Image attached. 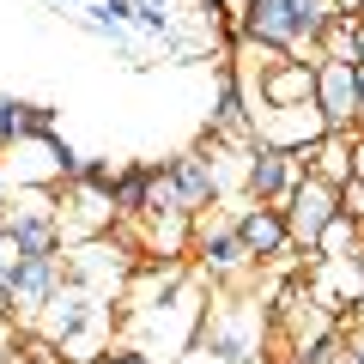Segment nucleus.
Wrapping results in <instances>:
<instances>
[{"mask_svg": "<svg viewBox=\"0 0 364 364\" xmlns=\"http://www.w3.org/2000/svg\"><path fill=\"white\" fill-rule=\"evenodd\" d=\"M340 213V188L322 176H304L286 200V225H291V249L304 255V267H322L316 261V243H322V225Z\"/></svg>", "mask_w": 364, "mask_h": 364, "instance_id": "obj_2", "label": "nucleus"}, {"mask_svg": "<svg viewBox=\"0 0 364 364\" xmlns=\"http://www.w3.org/2000/svg\"><path fill=\"white\" fill-rule=\"evenodd\" d=\"M304 152V164H310V176H322V182H352V134H334L328 128L322 140H310V146H298Z\"/></svg>", "mask_w": 364, "mask_h": 364, "instance_id": "obj_10", "label": "nucleus"}, {"mask_svg": "<svg viewBox=\"0 0 364 364\" xmlns=\"http://www.w3.org/2000/svg\"><path fill=\"white\" fill-rule=\"evenodd\" d=\"M352 176L364 182V128H352Z\"/></svg>", "mask_w": 364, "mask_h": 364, "instance_id": "obj_20", "label": "nucleus"}, {"mask_svg": "<svg viewBox=\"0 0 364 364\" xmlns=\"http://www.w3.org/2000/svg\"><path fill=\"white\" fill-rule=\"evenodd\" d=\"M316 61H358V18L340 13L334 25L316 37Z\"/></svg>", "mask_w": 364, "mask_h": 364, "instance_id": "obj_12", "label": "nucleus"}, {"mask_svg": "<svg viewBox=\"0 0 364 364\" xmlns=\"http://www.w3.org/2000/svg\"><path fill=\"white\" fill-rule=\"evenodd\" d=\"M170 164V182H176V200H182V213H213L219 207V170H213V152L207 146H195V152H176V158H164Z\"/></svg>", "mask_w": 364, "mask_h": 364, "instance_id": "obj_8", "label": "nucleus"}, {"mask_svg": "<svg viewBox=\"0 0 364 364\" xmlns=\"http://www.w3.org/2000/svg\"><path fill=\"white\" fill-rule=\"evenodd\" d=\"M109 200H116L122 219H146V200H152V164H122Z\"/></svg>", "mask_w": 364, "mask_h": 364, "instance_id": "obj_11", "label": "nucleus"}, {"mask_svg": "<svg viewBox=\"0 0 364 364\" xmlns=\"http://www.w3.org/2000/svg\"><path fill=\"white\" fill-rule=\"evenodd\" d=\"M249 37H267L279 49H298L304 55V25L291 13V0H249Z\"/></svg>", "mask_w": 364, "mask_h": 364, "instance_id": "obj_9", "label": "nucleus"}, {"mask_svg": "<svg viewBox=\"0 0 364 364\" xmlns=\"http://www.w3.org/2000/svg\"><path fill=\"white\" fill-rule=\"evenodd\" d=\"M358 61H364V18H358Z\"/></svg>", "mask_w": 364, "mask_h": 364, "instance_id": "obj_21", "label": "nucleus"}, {"mask_svg": "<svg viewBox=\"0 0 364 364\" xmlns=\"http://www.w3.org/2000/svg\"><path fill=\"white\" fill-rule=\"evenodd\" d=\"M91 364H158V358H152V352H140V346H104Z\"/></svg>", "mask_w": 364, "mask_h": 364, "instance_id": "obj_17", "label": "nucleus"}, {"mask_svg": "<svg viewBox=\"0 0 364 364\" xmlns=\"http://www.w3.org/2000/svg\"><path fill=\"white\" fill-rule=\"evenodd\" d=\"M116 176H122V164H109V158H79V176L73 182H85V188H116Z\"/></svg>", "mask_w": 364, "mask_h": 364, "instance_id": "obj_16", "label": "nucleus"}, {"mask_svg": "<svg viewBox=\"0 0 364 364\" xmlns=\"http://www.w3.org/2000/svg\"><path fill=\"white\" fill-rule=\"evenodd\" d=\"M340 334H346V340H352V352L364 358V316H358V310H346V316H340Z\"/></svg>", "mask_w": 364, "mask_h": 364, "instance_id": "obj_19", "label": "nucleus"}, {"mask_svg": "<svg viewBox=\"0 0 364 364\" xmlns=\"http://www.w3.org/2000/svg\"><path fill=\"white\" fill-rule=\"evenodd\" d=\"M358 237H364V225H358V219H346V213H334V219L322 225L316 261H340V255H352V249H358Z\"/></svg>", "mask_w": 364, "mask_h": 364, "instance_id": "obj_13", "label": "nucleus"}, {"mask_svg": "<svg viewBox=\"0 0 364 364\" xmlns=\"http://www.w3.org/2000/svg\"><path fill=\"white\" fill-rule=\"evenodd\" d=\"M310 176V164H304V152H286V146H267L255 140L243 152V195L249 200H273V207H286L291 188Z\"/></svg>", "mask_w": 364, "mask_h": 364, "instance_id": "obj_1", "label": "nucleus"}, {"mask_svg": "<svg viewBox=\"0 0 364 364\" xmlns=\"http://www.w3.org/2000/svg\"><path fill=\"white\" fill-rule=\"evenodd\" d=\"M25 134H37V104H25V97H13V91H0V146L25 140Z\"/></svg>", "mask_w": 364, "mask_h": 364, "instance_id": "obj_14", "label": "nucleus"}, {"mask_svg": "<svg viewBox=\"0 0 364 364\" xmlns=\"http://www.w3.org/2000/svg\"><path fill=\"white\" fill-rule=\"evenodd\" d=\"M195 261L207 267V279H231V273L255 267V261L243 255L237 219H219V213H200V219H195Z\"/></svg>", "mask_w": 364, "mask_h": 364, "instance_id": "obj_6", "label": "nucleus"}, {"mask_svg": "<svg viewBox=\"0 0 364 364\" xmlns=\"http://www.w3.org/2000/svg\"><path fill=\"white\" fill-rule=\"evenodd\" d=\"M231 219H237V237H243V255L255 261V267H273V261L298 255V249H291L286 207H273V200H249V207H237Z\"/></svg>", "mask_w": 364, "mask_h": 364, "instance_id": "obj_4", "label": "nucleus"}, {"mask_svg": "<svg viewBox=\"0 0 364 364\" xmlns=\"http://www.w3.org/2000/svg\"><path fill=\"white\" fill-rule=\"evenodd\" d=\"M73 279V267H67V255L55 249V255H18L13 261V322H37L43 304L55 298V291Z\"/></svg>", "mask_w": 364, "mask_h": 364, "instance_id": "obj_3", "label": "nucleus"}, {"mask_svg": "<svg viewBox=\"0 0 364 364\" xmlns=\"http://www.w3.org/2000/svg\"><path fill=\"white\" fill-rule=\"evenodd\" d=\"M340 213L364 225V182H358V176H352V182H340Z\"/></svg>", "mask_w": 364, "mask_h": 364, "instance_id": "obj_18", "label": "nucleus"}, {"mask_svg": "<svg viewBox=\"0 0 364 364\" xmlns=\"http://www.w3.org/2000/svg\"><path fill=\"white\" fill-rule=\"evenodd\" d=\"M267 322V316H261ZM261 322H249L243 310H231V316H219V322H200V346H207V358L213 364H255V358H267L261 352Z\"/></svg>", "mask_w": 364, "mask_h": 364, "instance_id": "obj_7", "label": "nucleus"}, {"mask_svg": "<svg viewBox=\"0 0 364 364\" xmlns=\"http://www.w3.org/2000/svg\"><path fill=\"white\" fill-rule=\"evenodd\" d=\"M316 109L334 134H352L358 128V61H316Z\"/></svg>", "mask_w": 364, "mask_h": 364, "instance_id": "obj_5", "label": "nucleus"}, {"mask_svg": "<svg viewBox=\"0 0 364 364\" xmlns=\"http://www.w3.org/2000/svg\"><path fill=\"white\" fill-rule=\"evenodd\" d=\"M291 13H298V25H304V49L316 55V37L340 18V0H291Z\"/></svg>", "mask_w": 364, "mask_h": 364, "instance_id": "obj_15", "label": "nucleus"}]
</instances>
